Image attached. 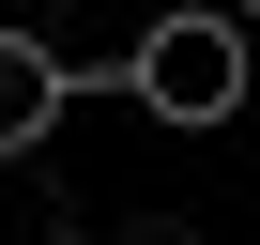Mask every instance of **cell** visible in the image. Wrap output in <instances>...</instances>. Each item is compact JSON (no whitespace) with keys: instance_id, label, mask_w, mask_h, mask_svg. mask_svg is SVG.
<instances>
[{"instance_id":"6da1fadb","label":"cell","mask_w":260,"mask_h":245,"mask_svg":"<svg viewBox=\"0 0 260 245\" xmlns=\"http://www.w3.org/2000/svg\"><path fill=\"white\" fill-rule=\"evenodd\" d=\"M245 16H230V0H169V16L138 31V46H122V107H138V122H169V138H214V122L245 107Z\"/></svg>"},{"instance_id":"7a4b0ae2","label":"cell","mask_w":260,"mask_h":245,"mask_svg":"<svg viewBox=\"0 0 260 245\" xmlns=\"http://www.w3.org/2000/svg\"><path fill=\"white\" fill-rule=\"evenodd\" d=\"M61 122H77V62L46 31H0V154H46Z\"/></svg>"},{"instance_id":"3957f363","label":"cell","mask_w":260,"mask_h":245,"mask_svg":"<svg viewBox=\"0 0 260 245\" xmlns=\"http://www.w3.org/2000/svg\"><path fill=\"white\" fill-rule=\"evenodd\" d=\"M122 245H199V230H169V215H153V230H122Z\"/></svg>"},{"instance_id":"277c9868","label":"cell","mask_w":260,"mask_h":245,"mask_svg":"<svg viewBox=\"0 0 260 245\" xmlns=\"http://www.w3.org/2000/svg\"><path fill=\"white\" fill-rule=\"evenodd\" d=\"M230 16H260V0H230Z\"/></svg>"}]
</instances>
